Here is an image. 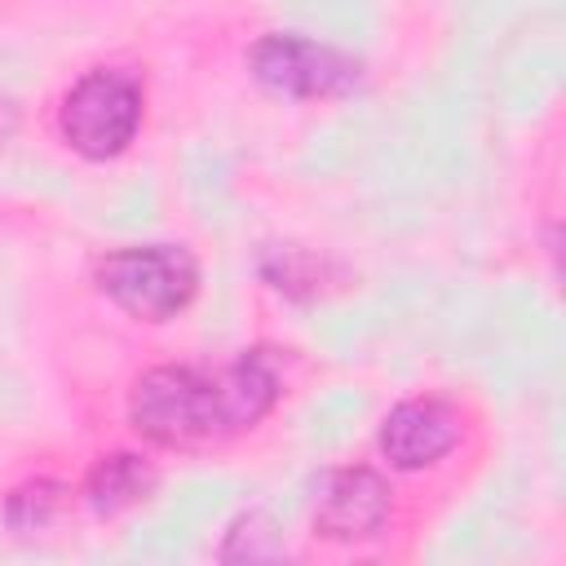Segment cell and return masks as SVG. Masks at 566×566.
Segmentation results:
<instances>
[{
    "label": "cell",
    "instance_id": "5",
    "mask_svg": "<svg viewBox=\"0 0 566 566\" xmlns=\"http://www.w3.org/2000/svg\"><path fill=\"white\" fill-rule=\"evenodd\" d=\"M389 509H394L389 482L367 464H345V469L327 473V482L318 491L314 531L323 539H340V544L371 539L389 522Z\"/></svg>",
    "mask_w": 566,
    "mask_h": 566
},
{
    "label": "cell",
    "instance_id": "3",
    "mask_svg": "<svg viewBox=\"0 0 566 566\" xmlns=\"http://www.w3.org/2000/svg\"><path fill=\"white\" fill-rule=\"evenodd\" d=\"M142 84L137 75L119 66H93L84 71L57 111L62 142L84 159H115L128 150V142L142 128Z\"/></svg>",
    "mask_w": 566,
    "mask_h": 566
},
{
    "label": "cell",
    "instance_id": "6",
    "mask_svg": "<svg viewBox=\"0 0 566 566\" xmlns=\"http://www.w3.org/2000/svg\"><path fill=\"white\" fill-rule=\"evenodd\" d=\"M460 407L438 398V394H420L398 402L385 424H380V451L394 469H424L438 464L455 442H460Z\"/></svg>",
    "mask_w": 566,
    "mask_h": 566
},
{
    "label": "cell",
    "instance_id": "8",
    "mask_svg": "<svg viewBox=\"0 0 566 566\" xmlns=\"http://www.w3.org/2000/svg\"><path fill=\"white\" fill-rule=\"evenodd\" d=\"M62 500H66V486L40 478V482H27V486H18V491L9 495L4 517H9L13 531H44V526L57 517Z\"/></svg>",
    "mask_w": 566,
    "mask_h": 566
},
{
    "label": "cell",
    "instance_id": "7",
    "mask_svg": "<svg viewBox=\"0 0 566 566\" xmlns=\"http://www.w3.org/2000/svg\"><path fill=\"white\" fill-rule=\"evenodd\" d=\"M159 473L133 455V451H115V455H102L93 469H88V482H84V495L88 504L102 513V517H115L133 504H142L150 491H155Z\"/></svg>",
    "mask_w": 566,
    "mask_h": 566
},
{
    "label": "cell",
    "instance_id": "2",
    "mask_svg": "<svg viewBox=\"0 0 566 566\" xmlns=\"http://www.w3.org/2000/svg\"><path fill=\"white\" fill-rule=\"evenodd\" d=\"M93 279H97V292L137 323H168L199 292V265L181 243L106 252Z\"/></svg>",
    "mask_w": 566,
    "mask_h": 566
},
{
    "label": "cell",
    "instance_id": "9",
    "mask_svg": "<svg viewBox=\"0 0 566 566\" xmlns=\"http://www.w3.org/2000/svg\"><path fill=\"white\" fill-rule=\"evenodd\" d=\"M9 124H13V115H9V106L0 102V133H9Z\"/></svg>",
    "mask_w": 566,
    "mask_h": 566
},
{
    "label": "cell",
    "instance_id": "1",
    "mask_svg": "<svg viewBox=\"0 0 566 566\" xmlns=\"http://www.w3.org/2000/svg\"><path fill=\"white\" fill-rule=\"evenodd\" d=\"M274 402L279 371L261 349H252L221 371L150 367L133 380L128 420L155 447H199L261 424Z\"/></svg>",
    "mask_w": 566,
    "mask_h": 566
},
{
    "label": "cell",
    "instance_id": "4",
    "mask_svg": "<svg viewBox=\"0 0 566 566\" xmlns=\"http://www.w3.org/2000/svg\"><path fill=\"white\" fill-rule=\"evenodd\" d=\"M252 80L279 97H292V102H332V97H345L363 84V66L358 57L332 49V44H318V40H305V35H261L252 44Z\"/></svg>",
    "mask_w": 566,
    "mask_h": 566
}]
</instances>
